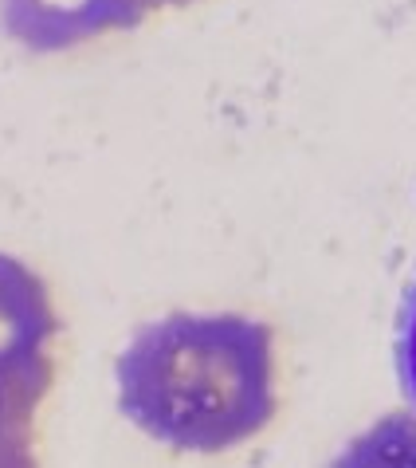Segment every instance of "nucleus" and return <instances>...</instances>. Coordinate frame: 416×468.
<instances>
[{"label":"nucleus","mask_w":416,"mask_h":468,"mask_svg":"<svg viewBox=\"0 0 416 468\" xmlns=\"http://www.w3.org/2000/svg\"><path fill=\"white\" fill-rule=\"evenodd\" d=\"M59 315L44 276L0 252V433H32L56 382Z\"/></svg>","instance_id":"nucleus-2"},{"label":"nucleus","mask_w":416,"mask_h":468,"mask_svg":"<svg viewBox=\"0 0 416 468\" xmlns=\"http://www.w3.org/2000/svg\"><path fill=\"white\" fill-rule=\"evenodd\" d=\"M397 374L400 386L416 410V271L409 280V292L400 299V319H397Z\"/></svg>","instance_id":"nucleus-4"},{"label":"nucleus","mask_w":416,"mask_h":468,"mask_svg":"<svg viewBox=\"0 0 416 468\" xmlns=\"http://www.w3.org/2000/svg\"><path fill=\"white\" fill-rule=\"evenodd\" d=\"M276 378V335L236 311H173L114 362L122 418L189 457H220L264 433L279 410Z\"/></svg>","instance_id":"nucleus-1"},{"label":"nucleus","mask_w":416,"mask_h":468,"mask_svg":"<svg viewBox=\"0 0 416 468\" xmlns=\"http://www.w3.org/2000/svg\"><path fill=\"white\" fill-rule=\"evenodd\" d=\"M0 468H40L32 433H0Z\"/></svg>","instance_id":"nucleus-5"},{"label":"nucleus","mask_w":416,"mask_h":468,"mask_svg":"<svg viewBox=\"0 0 416 468\" xmlns=\"http://www.w3.org/2000/svg\"><path fill=\"white\" fill-rule=\"evenodd\" d=\"M119 5L141 24V20L150 16V12H158V8H177V5H189V0H119Z\"/></svg>","instance_id":"nucleus-6"},{"label":"nucleus","mask_w":416,"mask_h":468,"mask_svg":"<svg viewBox=\"0 0 416 468\" xmlns=\"http://www.w3.org/2000/svg\"><path fill=\"white\" fill-rule=\"evenodd\" d=\"M327 468H416V410H397L361 429Z\"/></svg>","instance_id":"nucleus-3"}]
</instances>
